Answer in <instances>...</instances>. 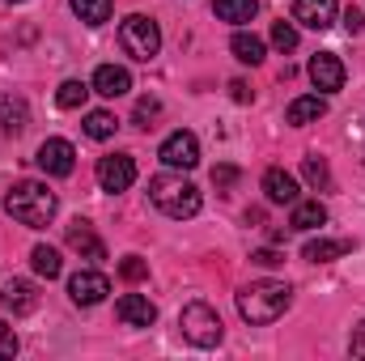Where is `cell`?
<instances>
[{
  "mask_svg": "<svg viewBox=\"0 0 365 361\" xmlns=\"http://www.w3.org/2000/svg\"><path fill=\"white\" fill-rule=\"evenodd\" d=\"M293 306V289L284 280H251L238 289V315L251 327H268Z\"/></svg>",
  "mask_w": 365,
  "mask_h": 361,
  "instance_id": "obj_1",
  "label": "cell"
},
{
  "mask_svg": "<svg viewBox=\"0 0 365 361\" xmlns=\"http://www.w3.org/2000/svg\"><path fill=\"white\" fill-rule=\"evenodd\" d=\"M230 51H234V60L238 64H264V56H268V47H264V39L259 34H251V30H238L234 39H230Z\"/></svg>",
  "mask_w": 365,
  "mask_h": 361,
  "instance_id": "obj_19",
  "label": "cell"
},
{
  "mask_svg": "<svg viewBox=\"0 0 365 361\" xmlns=\"http://www.w3.org/2000/svg\"><path fill=\"white\" fill-rule=\"evenodd\" d=\"M323 115H327V98H323V93H306V98H293V102H289V111H284V119H289L293 128L319 123Z\"/></svg>",
  "mask_w": 365,
  "mask_h": 361,
  "instance_id": "obj_15",
  "label": "cell"
},
{
  "mask_svg": "<svg viewBox=\"0 0 365 361\" xmlns=\"http://www.w3.org/2000/svg\"><path fill=\"white\" fill-rule=\"evenodd\" d=\"M251 260H255L259 268H276V264H284V255H280V251H272V247H264V251H255Z\"/></svg>",
  "mask_w": 365,
  "mask_h": 361,
  "instance_id": "obj_32",
  "label": "cell"
},
{
  "mask_svg": "<svg viewBox=\"0 0 365 361\" xmlns=\"http://www.w3.org/2000/svg\"><path fill=\"white\" fill-rule=\"evenodd\" d=\"M68 4H73V13H77L86 26L110 21V9H115V0H68Z\"/></svg>",
  "mask_w": 365,
  "mask_h": 361,
  "instance_id": "obj_23",
  "label": "cell"
},
{
  "mask_svg": "<svg viewBox=\"0 0 365 361\" xmlns=\"http://www.w3.org/2000/svg\"><path fill=\"white\" fill-rule=\"evenodd\" d=\"M230 93H234V102H251V86L247 81H230Z\"/></svg>",
  "mask_w": 365,
  "mask_h": 361,
  "instance_id": "obj_35",
  "label": "cell"
},
{
  "mask_svg": "<svg viewBox=\"0 0 365 361\" xmlns=\"http://www.w3.org/2000/svg\"><path fill=\"white\" fill-rule=\"evenodd\" d=\"M302 175H306L310 187H327V183H331V171H327L323 158H306V162H302Z\"/></svg>",
  "mask_w": 365,
  "mask_h": 361,
  "instance_id": "obj_28",
  "label": "cell"
},
{
  "mask_svg": "<svg viewBox=\"0 0 365 361\" xmlns=\"http://www.w3.org/2000/svg\"><path fill=\"white\" fill-rule=\"evenodd\" d=\"M0 306L4 310H13V315H30L34 306H38V293H34V285L30 280H4V289H0Z\"/></svg>",
  "mask_w": 365,
  "mask_h": 361,
  "instance_id": "obj_14",
  "label": "cell"
},
{
  "mask_svg": "<svg viewBox=\"0 0 365 361\" xmlns=\"http://www.w3.org/2000/svg\"><path fill=\"white\" fill-rule=\"evenodd\" d=\"M90 86L86 81H64L60 90H56V106H64V111H77V106H86V98H90Z\"/></svg>",
  "mask_w": 365,
  "mask_h": 361,
  "instance_id": "obj_26",
  "label": "cell"
},
{
  "mask_svg": "<svg viewBox=\"0 0 365 361\" xmlns=\"http://www.w3.org/2000/svg\"><path fill=\"white\" fill-rule=\"evenodd\" d=\"M353 353H357V357H365V323L353 332Z\"/></svg>",
  "mask_w": 365,
  "mask_h": 361,
  "instance_id": "obj_36",
  "label": "cell"
},
{
  "mask_svg": "<svg viewBox=\"0 0 365 361\" xmlns=\"http://www.w3.org/2000/svg\"><path fill=\"white\" fill-rule=\"evenodd\" d=\"M212 183H217V187H234V183H238V166H217V171H212Z\"/></svg>",
  "mask_w": 365,
  "mask_h": 361,
  "instance_id": "obj_33",
  "label": "cell"
},
{
  "mask_svg": "<svg viewBox=\"0 0 365 361\" xmlns=\"http://www.w3.org/2000/svg\"><path fill=\"white\" fill-rule=\"evenodd\" d=\"M264 195H268V204H293V200H297V179H293L289 171L272 166V171L264 175Z\"/></svg>",
  "mask_w": 365,
  "mask_h": 361,
  "instance_id": "obj_18",
  "label": "cell"
},
{
  "mask_svg": "<svg viewBox=\"0 0 365 361\" xmlns=\"http://www.w3.org/2000/svg\"><path fill=\"white\" fill-rule=\"evenodd\" d=\"M158 158H162L170 171H191V166H200V141H195V132H170V136L162 141Z\"/></svg>",
  "mask_w": 365,
  "mask_h": 361,
  "instance_id": "obj_6",
  "label": "cell"
},
{
  "mask_svg": "<svg viewBox=\"0 0 365 361\" xmlns=\"http://www.w3.org/2000/svg\"><path fill=\"white\" fill-rule=\"evenodd\" d=\"M212 13H217L221 21L247 26V21H255V13H259V0H217V4H212Z\"/></svg>",
  "mask_w": 365,
  "mask_h": 361,
  "instance_id": "obj_22",
  "label": "cell"
},
{
  "mask_svg": "<svg viewBox=\"0 0 365 361\" xmlns=\"http://www.w3.org/2000/svg\"><path fill=\"white\" fill-rule=\"evenodd\" d=\"M26 123H30L26 98H17V93H0V136H17V132H26Z\"/></svg>",
  "mask_w": 365,
  "mask_h": 361,
  "instance_id": "obj_16",
  "label": "cell"
},
{
  "mask_svg": "<svg viewBox=\"0 0 365 361\" xmlns=\"http://www.w3.org/2000/svg\"><path fill=\"white\" fill-rule=\"evenodd\" d=\"M293 230H319L327 225V208L319 200H293V217H289Z\"/></svg>",
  "mask_w": 365,
  "mask_h": 361,
  "instance_id": "obj_21",
  "label": "cell"
},
{
  "mask_svg": "<svg viewBox=\"0 0 365 361\" xmlns=\"http://www.w3.org/2000/svg\"><path fill=\"white\" fill-rule=\"evenodd\" d=\"M9 357H17V332L0 319V361H9Z\"/></svg>",
  "mask_w": 365,
  "mask_h": 361,
  "instance_id": "obj_31",
  "label": "cell"
},
{
  "mask_svg": "<svg viewBox=\"0 0 365 361\" xmlns=\"http://www.w3.org/2000/svg\"><path fill=\"white\" fill-rule=\"evenodd\" d=\"M30 264H34L38 276H47V280H56V276L64 272V260H60L56 247H34V251H30Z\"/></svg>",
  "mask_w": 365,
  "mask_h": 361,
  "instance_id": "obj_24",
  "label": "cell"
},
{
  "mask_svg": "<svg viewBox=\"0 0 365 361\" xmlns=\"http://www.w3.org/2000/svg\"><path fill=\"white\" fill-rule=\"evenodd\" d=\"M110 293V280H106V272H77V276H68V298L77 302V306H98L102 298Z\"/></svg>",
  "mask_w": 365,
  "mask_h": 361,
  "instance_id": "obj_9",
  "label": "cell"
},
{
  "mask_svg": "<svg viewBox=\"0 0 365 361\" xmlns=\"http://www.w3.org/2000/svg\"><path fill=\"white\" fill-rule=\"evenodd\" d=\"M119 43H123V51H128L136 64H149V60L162 51V30H158L153 17L132 13V17H123V26H119Z\"/></svg>",
  "mask_w": 365,
  "mask_h": 361,
  "instance_id": "obj_4",
  "label": "cell"
},
{
  "mask_svg": "<svg viewBox=\"0 0 365 361\" xmlns=\"http://www.w3.org/2000/svg\"><path fill=\"white\" fill-rule=\"evenodd\" d=\"M149 200L166 217H175V221H187V217L200 213V187L191 179H182V175H158V179H149Z\"/></svg>",
  "mask_w": 365,
  "mask_h": 361,
  "instance_id": "obj_3",
  "label": "cell"
},
{
  "mask_svg": "<svg viewBox=\"0 0 365 361\" xmlns=\"http://www.w3.org/2000/svg\"><path fill=\"white\" fill-rule=\"evenodd\" d=\"M81 128H86V136H90V141H110L119 123H115V115H110V111H90Z\"/></svg>",
  "mask_w": 365,
  "mask_h": 361,
  "instance_id": "obj_25",
  "label": "cell"
},
{
  "mask_svg": "<svg viewBox=\"0 0 365 361\" xmlns=\"http://www.w3.org/2000/svg\"><path fill=\"white\" fill-rule=\"evenodd\" d=\"M158 115H162V102H158V98H140L136 111H132V123H136V128H153Z\"/></svg>",
  "mask_w": 365,
  "mask_h": 361,
  "instance_id": "obj_27",
  "label": "cell"
},
{
  "mask_svg": "<svg viewBox=\"0 0 365 361\" xmlns=\"http://www.w3.org/2000/svg\"><path fill=\"white\" fill-rule=\"evenodd\" d=\"M4 208L13 221L30 225V230H43L56 213H60V195L47 187V183H34V179H21L13 183V191L4 195Z\"/></svg>",
  "mask_w": 365,
  "mask_h": 361,
  "instance_id": "obj_2",
  "label": "cell"
},
{
  "mask_svg": "<svg viewBox=\"0 0 365 361\" xmlns=\"http://www.w3.org/2000/svg\"><path fill=\"white\" fill-rule=\"evenodd\" d=\"M119 276H123V280H145V276H149V264H145L140 255H128V260L119 264Z\"/></svg>",
  "mask_w": 365,
  "mask_h": 361,
  "instance_id": "obj_30",
  "label": "cell"
},
{
  "mask_svg": "<svg viewBox=\"0 0 365 361\" xmlns=\"http://www.w3.org/2000/svg\"><path fill=\"white\" fill-rule=\"evenodd\" d=\"M310 81H314V90L323 93H336L344 90V64H340V56H331V51H319L314 60H310Z\"/></svg>",
  "mask_w": 365,
  "mask_h": 361,
  "instance_id": "obj_11",
  "label": "cell"
},
{
  "mask_svg": "<svg viewBox=\"0 0 365 361\" xmlns=\"http://www.w3.org/2000/svg\"><path fill=\"white\" fill-rule=\"evenodd\" d=\"M90 90L102 93V98H123V93L132 90V73H128V68H119V64H98Z\"/></svg>",
  "mask_w": 365,
  "mask_h": 361,
  "instance_id": "obj_13",
  "label": "cell"
},
{
  "mask_svg": "<svg viewBox=\"0 0 365 361\" xmlns=\"http://www.w3.org/2000/svg\"><path fill=\"white\" fill-rule=\"evenodd\" d=\"M9 4H21V0H9Z\"/></svg>",
  "mask_w": 365,
  "mask_h": 361,
  "instance_id": "obj_37",
  "label": "cell"
},
{
  "mask_svg": "<svg viewBox=\"0 0 365 361\" xmlns=\"http://www.w3.org/2000/svg\"><path fill=\"white\" fill-rule=\"evenodd\" d=\"M349 251H353L349 238H310V243L302 247V260H310V264H331V260H340V255H349Z\"/></svg>",
  "mask_w": 365,
  "mask_h": 361,
  "instance_id": "obj_17",
  "label": "cell"
},
{
  "mask_svg": "<svg viewBox=\"0 0 365 361\" xmlns=\"http://www.w3.org/2000/svg\"><path fill=\"white\" fill-rule=\"evenodd\" d=\"M115 315H119V323H128V327H153L158 306H153L145 293H123V298L115 302Z\"/></svg>",
  "mask_w": 365,
  "mask_h": 361,
  "instance_id": "obj_12",
  "label": "cell"
},
{
  "mask_svg": "<svg viewBox=\"0 0 365 361\" xmlns=\"http://www.w3.org/2000/svg\"><path fill=\"white\" fill-rule=\"evenodd\" d=\"M98 183H102V191H128V187L136 183V162H132L128 153L102 158V162H98Z\"/></svg>",
  "mask_w": 365,
  "mask_h": 361,
  "instance_id": "obj_8",
  "label": "cell"
},
{
  "mask_svg": "<svg viewBox=\"0 0 365 361\" xmlns=\"http://www.w3.org/2000/svg\"><path fill=\"white\" fill-rule=\"evenodd\" d=\"M361 26H365L361 9H357V4H349V9H344V30H349V34H357V30H361Z\"/></svg>",
  "mask_w": 365,
  "mask_h": 361,
  "instance_id": "obj_34",
  "label": "cell"
},
{
  "mask_svg": "<svg viewBox=\"0 0 365 361\" xmlns=\"http://www.w3.org/2000/svg\"><path fill=\"white\" fill-rule=\"evenodd\" d=\"M179 327L182 336L195 345V349H217L221 345V336H225V327H221V315L208 306V302H187L179 315Z\"/></svg>",
  "mask_w": 365,
  "mask_h": 361,
  "instance_id": "obj_5",
  "label": "cell"
},
{
  "mask_svg": "<svg viewBox=\"0 0 365 361\" xmlns=\"http://www.w3.org/2000/svg\"><path fill=\"white\" fill-rule=\"evenodd\" d=\"M51 179H68L73 175V166H77V149L68 145V141H60V136H51V141H43L38 145V158H34Z\"/></svg>",
  "mask_w": 365,
  "mask_h": 361,
  "instance_id": "obj_7",
  "label": "cell"
},
{
  "mask_svg": "<svg viewBox=\"0 0 365 361\" xmlns=\"http://www.w3.org/2000/svg\"><path fill=\"white\" fill-rule=\"evenodd\" d=\"M336 17H340L336 0H297L293 4V21L306 30H327V26H336Z\"/></svg>",
  "mask_w": 365,
  "mask_h": 361,
  "instance_id": "obj_10",
  "label": "cell"
},
{
  "mask_svg": "<svg viewBox=\"0 0 365 361\" xmlns=\"http://www.w3.org/2000/svg\"><path fill=\"white\" fill-rule=\"evenodd\" d=\"M68 247H73V251H81L86 260H106V247H102V238L93 234L86 221L68 225Z\"/></svg>",
  "mask_w": 365,
  "mask_h": 361,
  "instance_id": "obj_20",
  "label": "cell"
},
{
  "mask_svg": "<svg viewBox=\"0 0 365 361\" xmlns=\"http://www.w3.org/2000/svg\"><path fill=\"white\" fill-rule=\"evenodd\" d=\"M272 47L276 51H293L297 47V26L293 21H276L272 26Z\"/></svg>",
  "mask_w": 365,
  "mask_h": 361,
  "instance_id": "obj_29",
  "label": "cell"
}]
</instances>
